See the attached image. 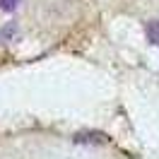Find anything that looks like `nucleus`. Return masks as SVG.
Returning <instances> with one entry per match:
<instances>
[{
    "instance_id": "nucleus-1",
    "label": "nucleus",
    "mask_w": 159,
    "mask_h": 159,
    "mask_svg": "<svg viewBox=\"0 0 159 159\" xmlns=\"http://www.w3.org/2000/svg\"><path fill=\"white\" fill-rule=\"evenodd\" d=\"M75 142H77V145H104V142H106V135H104V133H77V135H75Z\"/></svg>"
},
{
    "instance_id": "nucleus-2",
    "label": "nucleus",
    "mask_w": 159,
    "mask_h": 159,
    "mask_svg": "<svg viewBox=\"0 0 159 159\" xmlns=\"http://www.w3.org/2000/svg\"><path fill=\"white\" fill-rule=\"evenodd\" d=\"M145 36L152 46H159V20H149L145 24Z\"/></svg>"
},
{
    "instance_id": "nucleus-3",
    "label": "nucleus",
    "mask_w": 159,
    "mask_h": 159,
    "mask_svg": "<svg viewBox=\"0 0 159 159\" xmlns=\"http://www.w3.org/2000/svg\"><path fill=\"white\" fill-rule=\"evenodd\" d=\"M22 0H0V10L2 12H15L17 7H20Z\"/></svg>"
},
{
    "instance_id": "nucleus-4",
    "label": "nucleus",
    "mask_w": 159,
    "mask_h": 159,
    "mask_svg": "<svg viewBox=\"0 0 159 159\" xmlns=\"http://www.w3.org/2000/svg\"><path fill=\"white\" fill-rule=\"evenodd\" d=\"M12 36H17V24H7L0 29V39H12Z\"/></svg>"
}]
</instances>
